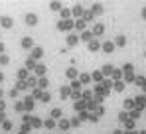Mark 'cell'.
Listing matches in <instances>:
<instances>
[{"label":"cell","instance_id":"obj_3","mask_svg":"<svg viewBox=\"0 0 146 134\" xmlns=\"http://www.w3.org/2000/svg\"><path fill=\"white\" fill-rule=\"evenodd\" d=\"M22 45H24V47H30V45H32V40H30V38L22 40Z\"/></svg>","mask_w":146,"mask_h":134},{"label":"cell","instance_id":"obj_8","mask_svg":"<svg viewBox=\"0 0 146 134\" xmlns=\"http://www.w3.org/2000/svg\"><path fill=\"white\" fill-rule=\"evenodd\" d=\"M0 120H4V114H2V112H0Z\"/></svg>","mask_w":146,"mask_h":134},{"label":"cell","instance_id":"obj_9","mask_svg":"<svg viewBox=\"0 0 146 134\" xmlns=\"http://www.w3.org/2000/svg\"><path fill=\"white\" fill-rule=\"evenodd\" d=\"M2 79H4V75H2V73H0V81H2Z\"/></svg>","mask_w":146,"mask_h":134},{"label":"cell","instance_id":"obj_2","mask_svg":"<svg viewBox=\"0 0 146 134\" xmlns=\"http://www.w3.org/2000/svg\"><path fill=\"white\" fill-rule=\"evenodd\" d=\"M26 22H28V24H36V16H34V14H30V16L26 18Z\"/></svg>","mask_w":146,"mask_h":134},{"label":"cell","instance_id":"obj_5","mask_svg":"<svg viewBox=\"0 0 146 134\" xmlns=\"http://www.w3.org/2000/svg\"><path fill=\"white\" fill-rule=\"evenodd\" d=\"M0 63H8V57L6 55H0Z\"/></svg>","mask_w":146,"mask_h":134},{"label":"cell","instance_id":"obj_10","mask_svg":"<svg viewBox=\"0 0 146 134\" xmlns=\"http://www.w3.org/2000/svg\"><path fill=\"white\" fill-rule=\"evenodd\" d=\"M0 97H2V89H0Z\"/></svg>","mask_w":146,"mask_h":134},{"label":"cell","instance_id":"obj_7","mask_svg":"<svg viewBox=\"0 0 146 134\" xmlns=\"http://www.w3.org/2000/svg\"><path fill=\"white\" fill-rule=\"evenodd\" d=\"M2 109H4V103H2V101H0V112H2Z\"/></svg>","mask_w":146,"mask_h":134},{"label":"cell","instance_id":"obj_6","mask_svg":"<svg viewBox=\"0 0 146 134\" xmlns=\"http://www.w3.org/2000/svg\"><path fill=\"white\" fill-rule=\"evenodd\" d=\"M2 51H4V44L0 42V53H2Z\"/></svg>","mask_w":146,"mask_h":134},{"label":"cell","instance_id":"obj_4","mask_svg":"<svg viewBox=\"0 0 146 134\" xmlns=\"http://www.w3.org/2000/svg\"><path fill=\"white\" fill-rule=\"evenodd\" d=\"M69 26H71V22H67V20L65 22H59V28H69Z\"/></svg>","mask_w":146,"mask_h":134},{"label":"cell","instance_id":"obj_1","mask_svg":"<svg viewBox=\"0 0 146 134\" xmlns=\"http://www.w3.org/2000/svg\"><path fill=\"white\" fill-rule=\"evenodd\" d=\"M0 22H2L4 28H10V26H12V20H10L8 16H2V18H0Z\"/></svg>","mask_w":146,"mask_h":134}]
</instances>
